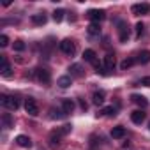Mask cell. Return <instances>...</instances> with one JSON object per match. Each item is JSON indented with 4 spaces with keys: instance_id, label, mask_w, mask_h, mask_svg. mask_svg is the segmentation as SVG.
I'll return each instance as SVG.
<instances>
[{
    "instance_id": "cell-1",
    "label": "cell",
    "mask_w": 150,
    "mask_h": 150,
    "mask_svg": "<svg viewBox=\"0 0 150 150\" xmlns=\"http://www.w3.org/2000/svg\"><path fill=\"white\" fill-rule=\"evenodd\" d=\"M0 103H2V106L4 108H7V110H13V111H16L18 108H20V101H18V97H14V96H2L0 97Z\"/></svg>"
},
{
    "instance_id": "cell-2",
    "label": "cell",
    "mask_w": 150,
    "mask_h": 150,
    "mask_svg": "<svg viewBox=\"0 0 150 150\" xmlns=\"http://www.w3.org/2000/svg\"><path fill=\"white\" fill-rule=\"evenodd\" d=\"M60 51L69 55V57H72L74 53H76V44H74V41H71V39H64L60 42Z\"/></svg>"
},
{
    "instance_id": "cell-3",
    "label": "cell",
    "mask_w": 150,
    "mask_h": 150,
    "mask_svg": "<svg viewBox=\"0 0 150 150\" xmlns=\"http://www.w3.org/2000/svg\"><path fill=\"white\" fill-rule=\"evenodd\" d=\"M87 16H88V20H90L92 23H99V21H103V20L106 18V13H104L103 9H90V11L87 13Z\"/></svg>"
},
{
    "instance_id": "cell-4",
    "label": "cell",
    "mask_w": 150,
    "mask_h": 150,
    "mask_svg": "<svg viewBox=\"0 0 150 150\" xmlns=\"http://www.w3.org/2000/svg\"><path fill=\"white\" fill-rule=\"evenodd\" d=\"M35 74H37V80H39L42 85H48V83L51 81V74H50V71H48L46 67H39V69H35Z\"/></svg>"
},
{
    "instance_id": "cell-5",
    "label": "cell",
    "mask_w": 150,
    "mask_h": 150,
    "mask_svg": "<svg viewBox=\"0 0 150 150\" xmlns=\"http://www.w3.org/2000/svg\"><path fill=\"white\" fill-rule=\"evenodd\" d=\"M25 111H27L30 117H37V115H39V106H37V103H35L32 97H28V99L25 101Z\"/></svg>"
},
{
    "instance_id": "cell-6",
    "label": "cell",
    "mask_w": 150,
    "mask_h": 150,
    "mask_svg": "<svg viewBox=\"0 0 150 150\" xmlns=\"http://www.w3.org/2000/svg\"><path fill=\"white\" fill-rule=\"evenodd\" d=\"M129 35H131L129 25H127L125 21H118V37H120V41H122V42H127Z\"/></svg>"
},
{
    "instance_id": "cell-7",
    "label": "cell",
    "mask_w": 150,
    "mask_h": 150,
    "mask_svg": "<svg viewBox=\"0 0 150 150\" xmlns=\"http://www.w3.org/2000/svg\"><path fill=\"white\" fill-rule=\"evenodd\" d=\"M0 64H2V76L4 78H11V74H13V69H11V65H9V62H7V58L6 57H2V60H0Z\"/></svg>"
},
{
    "instance_id": "cell-8",
    "label": "cell",
    "mask_w": 150,
    "mask_h": 150,
    "mask_svg": "<svg viewBox=\"0 0 150 150\" xmlns=\"http://www.w3.org/2000/svg\"><path fill=\"white\" fill-rule=\"evenodd\" d=\"M148 9H150V7H148V4H134L131 11H132V14L139 16V14H146V13H148Z\"/></svg>"
},
{
    "instance_id": "cell-9",
    "label": "cell",
    "mask_w": 150,
    "mask_h": 150,
    "mask_svg": "<svg viewBox=\"0 0 150 150\" xmlns=\"http://www.w3.org/2000/svg\"><path fill=\"white\" fill-rule=\"evenodd\" d=\"M60 131H53L51 134H50V146L51 148H58L60 146Z\"/></svg>"
},
{
    "instance_id": "cell-10",
    "label": "cell",
    "mask_w": 150,
    "mask_h": 150,
    "mask_svg": "<svg viewBox=\"0 0 150 150\" xmlns=\"http://www.w3.org/2000/svg\"><path fill=\"white\" fill-rule=\"evenodd\" d=\"M69 71H71V76H74V78H83V67L80 65V64H72L71 67H69Z\"/></svg>"
},
{
    "instance_id": "cell-11",
    "label": "cell",
    "mask_w": 150,
    "mask_h": 150,
    "mask_svg": "<svg viewBox=\"0 0 150 150\" xmlns=\"http://www.w3.org/2000/svg\"><path fill=\"white\" fill-rule=\"evenodd\" d=\"M131 101H132L134 104L141 106V108H146V106H148L146 97H143V96H139V94H132V96H131Z\"/></svg>"
},
{
    "instance_id": "cell-12",
    "label": "cell",
    "mask_w": 150,
    "mask_h": 150,
    "mask_svg": "<svg viewBox=\"0 0 150 150\" xmlns=\"http://www.w3.org/2000/svg\"><path fill=\"white\" fill-rule=\"evenodd\" d=\"M16 143H18L20 146H23V148H30V146H32V139H30L28 136H25V134L16 136Z\"/></svg>"
},
{
    "instance_id": "cell-13",
    "label": "cell",
    "mask_w": 150,
    "mask_h": 150,
    "mask_svg": "<svg viewBox=\"0 0 150 150\" xmlns=\"http://www.w3.org/2000/svg\"><path fill=\"white\" fill-rule=\"evenodd\" d=\"M103 65H104V69H106L108 72L113 71V69H115V57H113V55H106L104 60H103Z\"/></svg>"
},
{
    "instance_id": "cell-14",
    "label": "cell",
    "mask_w": 150,
    "mask_h": 150,
    "mask_svg": "<svg viewBox=\"0 0 150 150\" xmlns=\"http://www.w3.org/2000/svg\"><path fill=\"white\" fill-rule=\"evenodd\" d=\"M62 111H64L65 115L72 113V111H74V101H72V99H64V101H62Z\"/></svg>"
},
{
    "instance_id": "cell-15",
    "label": "cell",
    "mask_w": 150,
    "mask_h": 150,
    "mask_svg": "<svg viewBox=\"0 0 150 150\" xmlns=\"http://www.w3.org/2000/svg\"><path fill=\"white\" fill-rule=\"evenodd\" d=\"M131 120H132L134 124H143V120H145V113H143L141 110H136V111L131 113Z\"/></svg>"
},
{
    "instance_id": "cell-16",
    "label": "cell",
    "mask_w": 150,
    "mask_h": 150,
    "mask_svg": "<svg viewBox=\"0 0 150 150\" xmlns=\"http://www.w3.org/2000/svg\"><path fill=\"white\" fill-rule=\"evenodd\" d=\"M124 136H125V129H124L122 125H117V127L111 129V138H113V139H120V138H124Z\"/></svg>"
},
{
    "instance_id": "cell-17",
    "label": "cell",
    "mask_w": 150,
    "mask_h": 150,
    "mask_svg": "<svg viewBox=\"0 0 150 150\" xmlns=\"http://www.w3.org/2000/svg\"><path fill=\"white\" fill-rule=\"evenodd\" d=\"M97 55H96V51L94 50H85L83 51V58H85V62H90V64H96L97 62V58H96Z\"/></svg>"
},
{
    "instance_id": "cell-18",
    "label": "cell",
    "mask_w": 150,
    "mask_h": 150,
    "mask_svg": "<svg viewBox=\"0 0 150 150\" xmlns=\"http://www.w3.org/2000/svg\"><path fill=\"white\" fill-rule=\"evenodd\" d=\"M92 103L96 104V106H103V103H104V92H94V96H92Z\"/></svg>"
},
{
    "instance_id": "cell-19",
    "label": "cell",
    "mask_w": 150,
    "mask_h": 150,
    "mask_svg": "<svg viewBox=\"0 0 150 150\" xmlns=\"http://www.w3.org/2000/svg\"><path fill=\"white\" fill-rule=\"evenodd\" d=\"M57 85L60 88H69L71 87V76H60L58 81H57Z\"/></svg>"
},
{
    "instance_id": "cell-20",
    "label": "cell",
    "mask_w": 150,
    "mask_h": 150,
    "mask_svg": "<svg viewBox=\"0 0 150 150\" xmlns=\"http://www.w3.org/2000/svg\"><path fill=\"white\" fill-rule=\"evenodd\" d=\"M136 62H139V64H148V62H150V51H148V50H145V51H141V53L138 55V58H136Z\"/></svg>"
},
{
    "instance_id": "cell-21",
    "label": "cell",
    "mask_w": 150,
    "mask_h": 150,
    "mask_svg": "<svg viewBox=\"0 0 150 150\" xmlns=\"http://www.w3.org/2000/svg\"><path fill=\"white\" fill-rule=\"evenodd\" d=\"M32 23H34V25H44V23H46V14H44V13L34 14V16H32Z\"/></svg>"
},
{
    "instance_id": "cell-22",
    "label": "cell",
    "mask_w": 150,
    "mask_h": 150,
    "mask_svg": "<svg viewBox=\"0 0 150 150\" xmlns=\"http://www.w3.org/2000/svg\"><path fill=\"white\" fill-rule=\"evenodd\" d=\"M87 30H88L90 35H99V34H101V27H99V23H90Z\"/></svg>"
},
{
    "instance_id": "cell-23",
    "label": "cell",
    "mask_w": 150,
    "mask_h": 150,
    "mask_svg": "<svg viewBox=\"0 0 150 150\" xmlns=\"http://www.w3.org/2000/svg\"><path fill=\"white\" fill-rule=\"evenodd\" d=\"M101 113L106 115V117H115V115H117V108H115V106H106V108H103Z\"/></svg>"
},
{
    "instance_id": "cell-24",
    "label": "cell",
    "mask_w": 150,
    "mask_h": 150,
    "mask_svg": "<svg viewBox=\"0 0 150 150\" xmlns=\"http://www.w3.org/2000/svg\"><path fill=\"white\" fill-rule=\"evenodd\" d=\"M62 117H65V113L62 111V110H55V108H51L50 110V118H62Z\"/></svg>"
},
{
    "instance_id": "cell-25",
    "label": "cell",
    "mask_w": 150,
    "mask_h": 150,
    "mask_svg": "<svg viewBox=\"0 0 150 150\" xmlns=\"http://www.w3.org/2000/svg\"><path fill=\"white\" fill-rule=\"evenodd\" d=\"M2 122H4V127H13V117H11V113H4L2 115Z\"/></svg>"
},
{
    "instance_id": "cell-26",
    "label": "cell",
    "mask_w": 150,
    "mask_h": 150,
    "mask_svg": "<svg viewBox=\"0 0 150 150\" xmlns=\"http://www.w3.org/2000/svg\"><path fill=\"white\" fill-rule=\"evenodd\" d=\"M134 64H136V60H134V58H125V60H122V64H120V69H124V71H125V69L132 67Z\"/></svg>"
},
{
    "instance_id": "cell-27",
    "label": "cell",
    "mask_w": 150,
    "mask_h": 150,
    "mask_svg": "<svg viewBox=\"0 0 150 150\" xmlns=\"http://www.w3.org/2000/svg\"><path fill=\"white\" fill-rule=\"evenodd\" d=\"M64 14H65V11H64V9H57V11L53 13V20H55L57 23H60V21L64 20Z\"/></svg>"
},
{
    "instance_id": "cell-28",
    "label": "cell",
    "mask_w": 150,
    "mask_h": 150,
    "mask_svg": "<svg viewBox=\"0 0 150 150\" xmlns=\"http://www.w3.org/2000/svg\"><path fill=\"white\" fill-rule=\"evenodd\" d=\"M25 48H27V44H25V42H23L21 39H18V41H14V50H16V51H23Z\"/></svg>"
},
{
    "instance_id": "cell-29",
    "label": "cell",
    "mask_w": 150,
    "mask_h": 150,
    "mask_svg": "<svg viewBox=\"0 0 150 150\" xmlns=\"http://www.w3.org/2000/svg\"><path fill=\"white\" fill-rule=\"evenodd\" d=\"M58 131H60V134H62V136H65V134H69V132L72 131V125H71V124H65V125H62Z\"/></svg>"
},
{
    "instance_id": "cell-30",
    "label": "cell",
    "mask_w": 150,
    "mask_h": 150,
    "mask_svg": "<svg viewBox=\"0 0 150 150\" xmlns=\"http://www.w3.org/2000/svg\"><path fill=\"white\" fill-rule=\"evenodd\" d=\"M9 44V37L6 35V34H2V35H0V46H2V48H6Z\"/></svg>"
},
{
    "instance_id": "cell-31",
    "label": "cell",
    "mask_w": 150,
    "mask_h": 150,
    "mask_svg": "<svg viewBox=\"0 0 150 150\" xmlns=\"http://www.w3.org/2000/svg\"><path fill=\"white\" fill-rule=\"evenodd\" d=\"M143 30H145V25H143L141 21H138V23H136V35L139 37V35L143 34Z\"/></svg>"
},
{
    "instance_id": "cell-32",
    "label": "cell",
    "mask_w": 150,
    "mask_h": 150,
    "mask_svg": "<svg viewBox=\"0 0 150 150\" xmlns=\"http://www.w3.org/2000/svg\"><path fill=\"white\" fill-rule=\"evenodd\" d=\"M139 85H143V87H150V76H145V78H141Z\"/></svg>"
},
{
    "instance_id": "cell-33",
    "label": "cell",
    "mask_w": 150,
    "mask_h": 150,
    "mask_svg": "<svg viewBox=\"0 0 150 150\" xmlns=\"http://www.w3.org/2000/svg\"><path fill=\"white\" fill-rule=\"evenodd\" d=\"M80 106H81V110H87V103L83 99H80Z\"/></svg>"
},
{
    "instance_id": "cell-34",
    "label": "cell",
    "mask_w": 150,
    "mask_h": 150,
    "mask_svg": "<svg viewBox=\"0 0 150 150\" xmlns=\"http://www.w3.org/2000/svg\"><path fill=\"white\" fill-rule=\"evenodd\" d=\"M148 129H150V124H148Z\"/></svg>"
}]
</instances>
